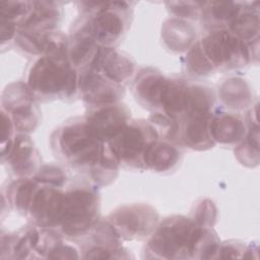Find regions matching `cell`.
Segmentation results:
<instances>
[{
	"mask_svg": "<svg viewBox=\"0 0 260 260\" xmlns=\"http://www.w3.org/2000/svg\"><path fill=\"white\" fill-rule=\"evenodd\" d=\"M241 7L240 3L236 2H208L203 5L204 15L211 23L229 24L230 26L239 14Z\"/></svg>",
	"mask_w": 260,
	"mask_h": 260,
	"instance_id": "23",
	"label": "cell"
},
{
	"mask_svg": "<svg viewBox=\"0 0 260 260\" xmlns=\"http://www.w3.org/2000/svg\"><path fill=\"white\" fill-rule=\"evenodd\" d=\"M221 98L233 108H242L249 102L250 91L242 79H230L221 87Z\"/></svg>",
	"mask_w": 260,
	"mask_h": 260,
	"instance_id": "25",
	"label": "cell"
},
{
	"mask_svg": "<svg viewBox=\"0 0 260 260\" xmlns=\"http://www.w3.org/2000/svg\"><path fill=\"white\" fill-rule=\"evenodd\" d=\"M96 107L88 114L85 123L96 138L109 142L128 124L129 111L116 103Z\"/></svg>",
	"mask_w": 260,
	"mask_h": 260,
	"instance_id": "9",
	"label": "cell"
},
{
	"mask_svg": "<svg viewBox=\"0 0 260 260\" xmlns=\"http://www.w3.org/2000/svg\"><path fill=\"white\" fill-rule=\"evenodd\" d=\"M171 5V10L180 17H197L202 8L203 4L202 2H172L169 3Z\"/></svg>",
	"mask_w": 260,
	"mask_h": 260,
	"instance_id": "31",
	"label": "cell"
},
{
	"mask_svg": "<svg viewBox=\"0 0 260 260\" xmlns=\"http://www.w3.org/2000/svg\"><path fill=\"white\" fill-rule=\"evenodd\" d=\"M82 98L94 106H103L116 103L123 94V87L99 71L90 69L79 80Z\"/></svg>",
	"mask_w": 260,
	"mask_h": 260,
	"instance_id": "11",
	"label": "cell"
},
{
	"mask_svg": "<svg viewBox=\"0 0 260 260\" xmlns=\"http://www.w3.org/2000/svg\"><path fill=\"white\" fill-rule=\"evenodd\" d=\"M48 258H53V259H70V258H78L77 251L68 246V245H63L62 243L57 244L51 251L48 253Z\"/></svg>",
	"mask_w": 260,
	"mask_h": 260,
	"instance_id": "32",
	"label": "cell"
},
{
	"mask_svg": "<svg viewBox=\"0 0 260 260\" xmlns=\"http://www.w3.org/2000/svg\"><path fill=\"white\" fill-rule=\"evenodd\" d=\"M199 45L213 68L243 65L250 57L246 44L231 30H214L204 37Z\"/></svg>",
	"mask_w": 260,
	"mask_h": 260,
	"instance_id": "5",
	"label": "cell"
},
{
	"mask_svg": "<svg viewBox=\"0 0 260 260\" xmlns=\"http://www.w3.org/2000/svg\"><path fill=\"white\" fill-rule=\"evenodd\" d=\"M91 68L118 84L131 79L134 74L132 61L111 47H100Z\"/></svg>",
	"mask_w": 260,
	"mask_h": 260,
	"instance_id": "12",
	"label": "cell"
},
{
	"mask_svg": "<svg viewBox=\"0 0 260 260\" xmlns=\"http://www.w3.org/2000/svg\"><path fill=\"white\" fill-rule=\"evenodd\" d=\"M77 85V75L68 57L44 56L31 67L28 87L47 96L71 95Z\"/></svg>",
	"mask_w": 260,
	"mask_h": 260,
	"instance_id": "3",
	"label": "cell"
},
{
	"mask_svg": "<svg viewBox=\"0 0 260 260\" xmlns=\"http://www.w3.org/2000/svg\"><path fill=\"white\" fill-rule=\"evenodd\" d=\"M65 203V194L53 186L38 188L28 212L37 224L50 228L60 224Z\"/></svg>",
	"mask_w": 260,
	"mask_h": 260,
	"instance_id": "10",
	"label": "cell"
},
{
	"mask_svg": "<svg viewBox=\"0 0 260 260\" xmlns=\"http://www.w3.org/2000/svg\"><path fill=\"white\" fill-rule=\"evenodd\" d=\"M34 5L35 2L28 1H1V20L22 26L32 12Z\"/></svg>",
	"mask_w": 260,
	"mask_h": 260,
	"instance_id": "24",
	"label": "cell"
},
{
	"mask_svg": "<svg viewBox=\"0 0 260 260\" xmlns=\"http://www.w3.org/2000/svg\"><path fill=\"white\" fill-rule=\"evenodd\" d=\"M187 86L181 79L167 78L160 99V106L170 118L174 119L184 112Z\"/></svg>",
	"mask_w": 260,
	"mask_h": 260,
	"instance_id": "19",
	"label": "cell"
},
{
	"mask_svg": "<svg viewBox=\"0 0 260 260\" xmlns=\"http://www.w3.org/2000/svg\"><path fill=\"white\" fill-rule=\"evenodd\" d=\"M35 180L48 186L57 187L61 186L64 183V181L66 180V176L59 168L54 166H46L40 169Z\"/></svg>",
	"mask_w": 260,
	"mask_h": 260,
	"instance_id": "29",
	"label": "cell"
},
{
	"mask_svg": "<svg viewBox=\"0 0 260 260\" xmlns=\"http://www.w3.org/2000/svg\"><path fill=\"white\" fill-rule=\"evenodd\" d=\"M167 78L153 70H144L140 73L135 90L137 96L152 107L160 106V99Z\"/></svg>",
	"mask_w": 260,
	"mask_h": 260,
	"instance_id": "18",
	"label": "cell"
},
{
	"mask_svg": "<svg viewBox=\"0 0 260 260\" xmlns=\"http://www.w3.org/2000/svg\"><path fill=\"white\" fill-rule=\"evenodd\" d=\"M231 31L239 37L245 44L258 39L259 17L258 12L250 7H241L239 14L232 23Z\"/></svg>",
	"mask_w": 260,
	"mask_h": 260,
	"instance_id": "22",
	"label": "cell"
},
{
	"mask_svg": "<svg viewBox=\"0 0 260 260\" xmlns=\"http://www.w3.org/2000/svg\"><path fill=\"white\" fill-rule=\"evenodd\" d=\"M170 31H171V34L165 32V35H167L166 42L169 43L170 47L175 48V49L183 50L184 47H186V46L188 47L189 43L193 39L192 27L190 25H188V23H186L182 20H178V32L179 34H175L172 30H170Z\"/></svg>",
	"mask_w": 260,
	"mask_h": 260,
	"instance_id": "28",
	"label": "cell"
},
{
	"mask_svg": "<svg viewBox=\"0 0 260 260\" xmlns=\"http://www.w3.org/2000/svg\"><path fill=\"white\" fill-rule=\"evenodd\" d=\"M114 252H117L114 248L104 247V246H96L91 248L87 251L85 258L87 259H109L114 258Z\"/></svg>",
	"mask_w": 260,
	"mask_h": 260,
	"instance_id": "33",
	"label": "cell"
},
{
	"mask_svg": "<svg viewBox=\"0 0 260 260\" xmlns=\"http://www.w3.org/2000/svg\"><path fill=\"white\" fill-rule=\"evenodd\" d=\"M127 8L124 2L101 3L82 28L99 47H110L125 30Z\"/></svg>",
	"mask_w": 260,
	"mask_h": 260,
	"instance_id": "6",
	"label": "cell"
},
{
	"mask_svg": "<svg viewBox=\"0 0 260 260\" xmlns=\"http://www.w3.org/2000/svg\"><path fill=\"white\" fill-rule=\"evenodd\" d=\"M100 47L83 30L80 29L75 34L69 50V62L72 67H82L90 62V65L99 51Z\"/></svg>",
	"mask_w": 260,
	"mask_h": 260,
	"instance_id": "20",
	"label": "cell"
},
{
	"mask_svg": "<svg viewBox=\"0 0 260 260\" xmlns=\"http://www.w3.org/2000/svg\"><path fill=\"white\" fill-rule=\"evenodd\" d=\"M156 221V212L143 204L121 207L111 214L109 220L118 236L128 240L145 237L154 229Z\"/></svg>",
	"mask_w": 260,
	"mask_h": 260,
	"instance_id": "8",
	"label": "cell"
},
{
	"mask_svg": "<svg viewBox=\"0 0 260 260\" xmlns=\"http://www.w3.org/2000/svg\"><path fill=\"white\" fill-rule=\"evenodd\" d=\"M11 187L12 203L20 212H28L32 197L38 189L37 181L22 180Z\"/></svg>",
	"mask_w": 260,
	"mask_h": 260,
	"instance_id": "26",
	"label": "cell"
},
{
	"mask_svg": "<svg viewBox=\"0 0 260 260\" xmlns=\"http://www.w3.org/2000/svg\"><path fill=\"white\" fill-rule=\"evenodd\" d=\"M16 27H17V25H15L11 22L1 20V41H2V44H4L6 41H9L10 39H12L15 36Z\"/></svg>",
	"mask_w": 260,
	"mask_h": 260,
	"instance_id": "35",
	"label": "cell"
},
{
	"mask_svg": "<svg viewBox=\"0 0 260 260\" xmlns=\"http://www.w3.org/2000/svg\"><path fill=\"white\" fill-rule=\"evenodd\" d=\"M57 146L62 156L71 165L90 171L98 182L105 180L106 173L112 178L119 160L110 146L96 138L85 122H74L65 125L57 135Z\"/></svg>",
	"mask_w": 260,
	"mask_h": 260,
	"instance_id": "1",
	"label": "cell"
},
{
	"mask_svg": "<svg viewBox=\"0 0 260 260\" xmlns=\"http://www.w3.org/2000/svg\"><path fill=\"white\" fill-rule=\"evenodd\" d=\"M157 134L152 126L142 122L127 124L109 141V146L119 161L136 162L142 160L146 147L155 141Z\"/></svg>",
	"mask_w": 260,
	"mask_h": 260,
	"instance_id": "7",
	"label": "cell"
},
{
	"mask_svg": "<svg viewBox=\"0 0 260 260\" xmlns=\"http://www.w3.org/2000/svg\"><path fill=\"white\" fill-rule=\"evenodd\" d=\"M203 229L193 219L184 216L168 218L152 236L148 249L162 258L193 257Z\"/></svg>",
	"mask_w": 260,
	"mask_h": 260,
	"instance_id": "2",
	"label": "cell"
},
{
	"mask_svg": "<svg viewBox=\"0 0 260 260\" xmlns=\"http://www.w3.org/2000/svg\"><path fill=\"white\" fill-rule=\"evenodd\" d=\"M187 67L193 74H206L212 71L213 67L205 57L199 42L196 43L190 50L187 57Z\"/></svg>",
	"mask_w": 260,
	"mask_h": 260,
	"instance_id": "27",
	"label": "cell"
},
{
	"mask_svg": "<svg viewBox=\"0 0 260 260\" xmlns=\"http://www.w3.org/2000/svg\"><path fill=\"white\" fill-rule=\"evenodd\" d=\"M99 199L88 188H75L65 193V203L60 225L65 234L78 236L91 228L98 217Z\"/></svg>",
	"mask_w": 260,
	"mask_h": 260,
	"instance_id": "4",
	"label": "cell"
},
{
	"mask_svg": "<svg viewBox=\"0 0 260 260\" xmlns=\"http://www.w3.org/2000/svg\"><path fill=\"white\" fill-rule=\"evenodd\" d=\"M215 219V208L212 202L209 200H204L199 204L195 213H194V221L200 226H210L212 225Z\"/></svg>",
	"mask_w": 260,
	"mask_h": 260,
	"instance_id": "30",
	"label": "cell"
},
{
	"mask_svg": "<svg viewBox=\"0 0 260 260\" xmlns=\"http://www.w3.org/2000/svg\"><path fill=\"white\" fill-rule=\"evenodd\" d=\"M212 115L188 117L184 128L185 143L196 149H205L213 145L214 140L211 134Z\"/></svg>",
	"mask_w": 260,
	"mask_h": 260,
	"instance_id": "14",
	"label": "cell"
},
{
	"mask_svg": "<svg viewBox=\"0 0 260 260\" xmlns=\"http://www.w3.org/2000/svg\"><path fill=\"white\" fill-rule=\"evenodd\" d=\"M59 11L54 3L35 2L34 10L21 26V30L47 34L58 22Z\"/></svg>",
	"mask_w": 260,
	"mask_h": 260,
	"instance_id": "16",
	"label": "cell"
},
{
	"mask_svg": "<svg viewBox=\"0 0 260 260\" xmlns=\"http://www.w3.org/2000/svg\"><path fill=\"white\" fill-rule=\"evenodd\" d=\"M13 121L12 119L5 114V112H2V144H4L5 141L9 142L12 134L13 129Z\"/></svg>",
	"mask_w": 260,
	"mask_h": 260,
	"instance_id": "34",
	"label": "cell"
},
{
	"mask_svg": "<svg viewBox=\"0 0 260 260\" xmlns=\"http://www.w3.org/2000/svg\"><path fill=\"white\" fill-rule=\"evenodd\" d=\"M211 134L214 141L229 144L235 143L244 137L245 125L239 117L222 113L212 117Z\"/></svg>",
	"mask_w": 260,
	"mask_h": 260,
	"instance_id": "15",
	"label": "cell"
},
{
	"mask_svg": "<svg viewBox=\"0 0 260 260\" xmlns=\"http://www.w3.org/2000/svg\"><path fill=\"white\" fill-rule=\"evenodd\" d=\"M179 154L174 146L155 140L146 147L142 160L145 167L156 172H164L177 164Z\"/></svg>",
	"mask_w": 260,
	"mask_h": 260,
	"instance_id": "17",
	"label": "cell"
},
{
	"mask_svg": "<svg viewBox=\"0 0 260 260\" xmlns=\"http://www.w3.org/2000/svg\"><path fill=\"white\" fill-rule=\"evenodd\" d=\"M2 157H6L16 175L26 176L37 168V154L29 137L18 135L2 147Z\"/></svg>",
	"mask_w": 260,
	"mask_h": 260,
	"instance_id": "13",
	"label": "cell"
},
{
	"mask_svg": "<svg viewBox=\"0 0 260 260\" xmlns=\"http://www.w3.org/2000/svg\"><path fill=\"white\" fill-rule=\"evenodd\" d=\"M213 95L209 88L201 85L187 86L184 112L188 117L211 114Z\"/></svg>",
	"mask_w": 260,
	"mask_h": 260,
	"instance_id": "21",
	"label": "cell"
}]
</instances>
